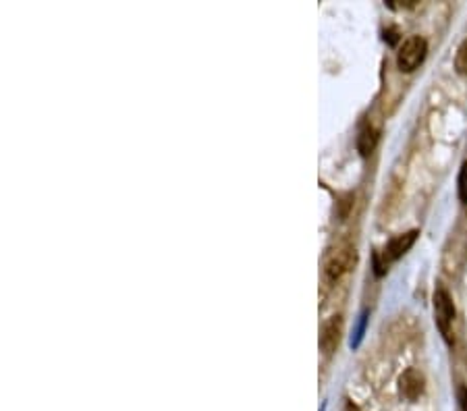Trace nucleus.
<instances>
[{
	"instance_id": "1",
	"label": "nucleus",
	"mask_w": 467,
	"mask_h": 411,
	"mask_svg": "<svg viewBox=\"0 0 467 411\" xmlns=\"http://www.w3.org/2000/svg\"><path fill=\"white\" fill-rule=\"evenodd\" d=\"M453 320H455V306L446 289L438 287L434 291V322L440 330L446 345H453Z\"/></svg>"
},
{
	"instance_id": "2",
	"label": "nucleus",
	"mask_w": 467,
	"mask_h": 411,
	"mask_svg": "<svg viewBox=\"0 0 467 411\" xmlns=\"http://www.w3.org/2000/svg\"><path fill=\"white\" fill-rule=\"evenodd\" d=\"M426 52H428L426 40L422 36H411V38H407L401 44V48L397 52V67L403 73H411V71H415L424 63Z\"/></svg>"
},
{
	"instance_id": "3",
	"label": "nucleus",
	"mask_w": 467,
	"mask_h": 411,
	"mask_svg": "<svg viewBox=\"0 0 467 411\" xmlns=\"http://www.w3.org/2000/svg\"><path fill=\"white\" fill-rule=\"evenodd\" d=\"M356 264V249L347 247V245H340L336 249H332L328 255H326V262H324V272L326 277L330 281H336L340 279L343 274L347 270H351V266Z\"/></svg>"
},
{
	"instance_id": "4",
	"label": "nucleus",
	"mask_w": 467,
	"mask_h": 411,
	"mask_svg": "<svg viewBox=\"0 0 467 411\" xmlns=\"http://www.w3.org/2000/svg\"><path fill=\"white\" fill-rule=\"evenodd\" d=\"M340 333H343V318L340 316H332L330 320H326L322 324V330H320V349L330 355L336 351L338 347V341H340Z\"/></svg>"
},
{
	"instance_id": "5",
	"label": "nucleus",
	"mask_w": 467,
	"mask_h": 411,
	"mask_svg": "<svg viewBox=\"0 0 467 411\" xmlns=\"http://www.w3.org/2000/svg\"><path fill=\"white\" fill-rule=\"evenodd\" d=\"M415 239H417V231H409V233H403V235L393 237V239L387 243V247H384V262H387V260H389V262L399 260L403 253L409 251V247L415 243Z\"/></svg>"
},
{
	"instance_id": "6",
	"label": "nucleus",
	"mask_w": 467,
	"mask_h": 411,
	"mask_svg": "<svg viewBox=\"0 0 467 411\" xmlns=\"http://www.w3.org/2000/svg\"><path fill=\"white\" fill-rule=\"evenodd\" d=\"M399 388L407 401H417L424 392V376L417 370H407L399 378Z\"/></svg>"
},
{
	"instance_id": "7",
	"label": "nucleus",
	"mask_w": 467,
	"mask_h": 411,
	"mask_svg": "<svg viewBox=\"0 0 467 411\" xmlns=\"http://www.w3.org/2000/svg\"><path fill=\"white\" fill-rule=\"evenodd\" d=\"M376 144H378V131L374 127H370V125L362 127V131L358 135V150H360V154L362 156H370L374 152Z\"/></svg>"
},
{
	"instance_id": "8",
	"label": "nucleus",
	"mask_w": 467,
	"mask_h": 411,
	"mask_svg": "<svg viewBox=\"0 0 467 411\" xmlns=\"http://www.w3.org/2000/svg\"><path fill=\"white\" fill-rule=\"evenodd\" d=\"M455 71L459 75H467V40H463L461 46L457 48V54H455Z\"/></svg>"
},
{
	"instance_id": "9",
	"label": "nucleus",
	"mask_w": 467,
	"mask_h": 411,
	"mask_svg": "<svg viewBox=\"0 0 467 411\" xmlns=\"http://www.w3.org/2000/svg\"><path fill=\"white\" fill-rule=\"evenodd\" d=\"M457 196L461 204H467V162L461 165V171L457 177Z\"/></svg>"
},
{
	"instance_id": "10",
	"label": "nucleus",
	"mask_w": 467,
	"mask_h": 411,
	"mask_svg": "<svg viewBox=\"0 0 467 411\" xmlns=\"http://www.w3.org/2000/svg\"><path fill=\"white\" fill-rule=\"evenodd\" d=\"M457 401H459L461 411H467V388L465 386H459L457 388Z\"/></svg>"
},
{
	"instance_id": "11",
	"label": "nucleus",
	"mask_w": 467,
	"mask_h": 411,
	"mask_svg": "<svg viewBox=\"0 0 467 411\" xmlns=\"http://www.w3.org/2000/svg\"><path fill=\"white\" fill-rule=\"evenodd\" d=\"M364 326H366V314L362 316V322H360V326H358V333H356V341L351 343L354 347H356V345L360 343V339H362V333H364Z\"/></svg>"
}]
</instances>
